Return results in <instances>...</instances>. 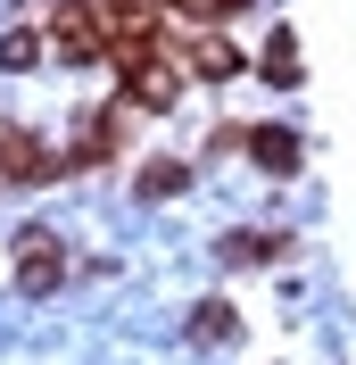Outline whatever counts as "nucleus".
<instances>
[{"mask_svg":"<svg viewBox=\"0 0 356 365\" xmlns=\"http://www.w3.org/2000/svg\"><path fill=\"white\" fill-rule=\"evenodd\" d=\"M17 274H25V291H50L58 282V241L50 232H25L17 241Z\"/></svg>","mask_w":356,"mask_h":365,"instance_id":"1","label":"nucleus"},{"mask_svg":"<svg viewBox=\"0 0 356 365\" xmlns=\"http://www.w3.org/2000/svg\"><path fill=\"white\" fill-rule=\"evenodd\" d=\"M0 175H33V182H42V175H58V166H50V150H42V141H25V133H9V141H0Z\"/></svg>","mask_w":356,"mask_h":365,"instance_id":"2","label":"nucleus"},{"mask_svg":"<svg viewBox=\"0 0 356 365\" xmlns=\"http://www.w3.org/2000/svg\"><path fill=\"white\" fill-rule=\"evenodd\" d=\"M248 150H257V158H266L273 175H290V166H298V141H290L282 125H266V133H248Z\"/></svg>","mask_w":356,"mask_h":365,"instance_id":"3","label":"nucleus"},{"mask_svg":"<svg viewBox=\"0 0 356 365\" xmlns=\"http://www.w3.org/2000/svg\"><path fill=\"white\" fill-rule=\"evenodd\" d=\"M33 58H42L33 34H9V42H0V67H33Z\"/></svg>","mask_w":356,"mask_h":365,"instance_id":"4","label":"nucleus"}]
</instances>
